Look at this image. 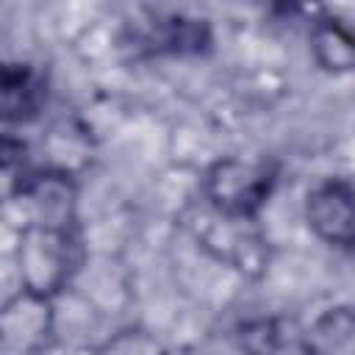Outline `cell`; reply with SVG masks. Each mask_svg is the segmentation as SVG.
I'll list each match as a JSON object with an SVG mask.
<instances>
[{
    "instance_id": "cell-1",
    "label": "cell",
    "mask_w": 355,
    "mask_h": 355,
    "mask_svg": "<svg viewBox=\"0 0 355 355\" xmlns=\"http://www.w3.org/2000/svg\"><path fill=\"white\" fill-rule=\"evenodd\" d=\"M272 183H275V172L266 164L222 161L208 172L205 194L219 214L230 219H244L252 216L266 202Z\"/></svg>"
},
{
    "instance_id": "cell-2",
    "label": "cell",
    "mask_w": 355,
    "mask_h": 355,
    "mask_svg": "<svg viewBox=\"0 0 355 355\" xmlns=\"http://www.w3.org/2000/svg\"><path fill=\"white\" fill-rule=\"evenodd\" d=\"M308 222L330 244L355 250V191L344 183H324L308 194Z\"/></svg>"
},
{
    "instance_id": "cell-3",
    "label": "cell",
    "mask_w": 355,
    "mask_h": 355,
    "mask_svg": "<svg viewBox=\"0 0 355 355\" xmlns=\"http://www.w3.org/2000/svg\"><path fill=\"white\" fill-rule=\"evenodd\" d=\"M308 355H355V311H327L308 333Z\"/></svg>"
},
{
    "instance_id": "cell-4",
    "label": "cell",
    "mask_w": 355,
    "mask_h": 355,
    "mask_svg": "<svg viewBox=\"0 0 355 355\" xmlns=\"http://www.w3.org/2000/svg\"><path fill=\"white\" fill-rule=\"evenodd\" d=\"M144 42L153 44V50L158 53H197L208 42V31L197 19L169 17V19L150 22Z\"/></svg>"
},
{
    "instance_id": "cell-5",
    "label": "cell",
    "mask_w": 355,
    "mask_h": 355,
    "mask_svg": "<svg viewBox=\"0 0 355 355\" xmlns=\"http://www.w3.org/2000/svg\"><path fill=\"white\" fill-rule=\"evenodd\" d=\"M313 53L324 69H352L355 36L336 19H327L313 28Z\"/></svg>"
},
{
    "instance_id": "cell-6",
    "label": "cell",
    "mask_w": 355,
    "mask_h": 355,
    "mask_svg": "<svg viewBox=\"0 0 355 355\" xmlns=\"http://www.w3.org/2000/svg\"><path fill=\"white\" fill-rule=\"evenodd\" d=\"M39 108V83L28 69L8 67L3 75V111L6 119H28Z\"/></svg>"
},
{
    "instance_id": "cell-7",
    "label": "cell",
    "mask_w": 355,
    "mask_h": 355,
    "mask_svg": "<svg viewBox=\"0 0 355 355\" xmlns=\"http://www.w3.org/2000/svg\"><path fill=\"white\" fill-rule=\"evenodd\" d=\"M241 344L250 355H272L277 347V327L275 322H252L241 330Z\"/></svg>"
}]
</instances>
